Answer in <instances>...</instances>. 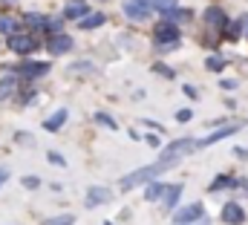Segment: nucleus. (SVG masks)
Listing matches in <instances>:
<instances>
[{"label": "nucleus", "instance_id": "nucleus-1", "mask_svg": "<svg viewBox=\"0 0 248 225\" xmlns=\"http://www.w3.org/2000/svg\"><path fill=\"white\" fill-rule=\"evenodd\" d=\"M176 162H170V159H159L156 165H147V168H139L133 170V173H127L122 182H119V188L122 191H133L136 185H144V182H153V176H159V173H165L168 168H173Z\"/></svg>", "mask_w": 248, "mask_h": 225}, {"label": "nucleus", "instance_id": "nucleus-2", "mask_svg": "<svg viewBox=\"0 0 248 225\" xmlns=\"http://www.w3.org/2000/svg\"><path fill=\"white\" fill-rule=\"evenodd\" d=\"M153 38H156L159 47H176V41H179V26H176L173 20H162V23L153 29Z\"/></svg>", "mask_w": 248, "mask_h": 225}, {"label": "nucleus", "instance_id": "nucleus-3", "mask_svg": "<svg viewBox=\"0 0 248 225\" xmlns=\"http://www.w3.org/2000/svg\"><path fill=\"white\" fill-rule=\"evenodd\" d=\"M199 142H193V139H176V142H170L168 147H165V153H162V159H170V162H179L182 156H187L193 147H196Z\"/></svg>", "mask_w": 248, "mask_h": 225}, {"label": "nucleus", "instance_id": "nucleus-4", "mask_svg": "<svg viewBox=\"0 0 248 225\" xmlns=\"http://www.w3.org/2000/svg\"><path fill=\"white\" fill-rule=\"evenodd\" d=\"M122 9L130 20H144L150 15V9H153V0H124Z\"/></svg>", "mask_w": 248, "mask_h": 225}, {"label": "nucleus", "instance_id": "nucleus-5", "mask_svg": "<svg viewBox=\"0 0 248 225\" xmlns=\"http://www.w3.org/2000/svg\"><path fill=\"white\" fill-rule=\"evenodd\" d=\"M202 214H205L202 202H193V205H185V208H179V211L173 214V223H176V225H190V223H199V220H202Z\"/></svg>", "mask_w": 248, "mask_h": 225}, {"label": "nucleus", "instance_id": "nucleus-6", "mask_svg": "<svg viewBox=\"0 0 248 225\" xmlns=\"http://www.w3.org/2000/svg\"><path fill=\"white\" fill-rule=\"evenodd\" d=\"M9 49L17 52V55H29L38 49V41L32 35H9Z\"/></svg>", "mask_w": 248, "mask_h": 225}, {"label": "nucleus", "instance_id": "nucleus-7", "mask_svg": "<svg viewBox=\"0 0 248 225\" xmlns=\"http://www.w3.org/2000/svg\"><path fill=\"white\" fill-rule=\"evenodd\" d=\"M222 223L243 225V223H246V211H243L237 202H225V205H222Z\"/></svg>", "mask_w": 248, "mask_h": 225}, {"label": "nucleus", "instance_id": "nucleus-8", "mask_svg": "<svg viewBox=\"0 0 248 225\" xmlns=\"http://www.w3.org/2000/svg\"><path fill=\"white\" fill-rule=\"evenodd\" d=\"M84 15H90V6H87L84 0H66L61 17H66V20H81Z\"/></svg>", "mask_w": 248, "mask_h": 225}, {"label": "nucleus", "instance_id": "nucleus-9", "mask_svg": "<svg viewBox=\"0 0 248 225\" xmlns=\"http://www.w3.org/2000/svg\"><path fill=\"white\" fill-rule=\"evenodd\" d=\"M113 199L110 188H90L87 191V208H98V205H107Z\"/></svg>", "mask_w": 248, "mask_h": 225}, {"label": "nucleus", "instance_id": "nucleus-10", "mask_svg": "<svg viewBox=\"0 0 248 225\" xmlns=\"http://www.w3.org/2000/svg\"><path fill=\"white\" fill-rule=\"evenodd\" d=\"M46 49H49L52 55H63V52L72 49V38H69V35H52V38L46 41Z\"/></svg>", "mask_w": 248, "mask_h": 225}, {"label": "nucleus", "instance_id": "nucleus-11", "mask_svg": "<svg viewBox=\"0 0 248 225\" xmlns=\"http://www.w3.org/2000/svg\"><path fill=\"white\" fill-rule=\"evenodd\" d=\"M46 72H49V64L46 61H35V64H23L20 66V78H26V81L38 78V75H46Z\"/></svg>", "mask_w": 248, "mask_h": 225}, {"label": "nucleus", "instance_id": "nucleus-12", "mask_svg": "<svg viewBox=\"0 0 248 225\" xmlns=\"http://www.w3.org/2000/svg\"><path fill=\"white\" fill-rule=\"evenodd\" d=\"M205 23H208V26H217V29H225V26H228V17H225L222 9L211 6V9L205 12Z\"/></svg>", "mask_w": 248, "mask_h": 225}, {"label": "nucleus", "instance_id": "nucleus-13", "mask_svg": "<svg viewBox=\"0 0 248 225\" xmlns=\"http://www.w3.org/2000/svg\"><path fill=\"white\" fill-rule=\"evenodd\" d=\"M237 130H240V127H237V124H228V127H219V130H214V133H211V136H205V139H202V142H199V145H202V147H205V145H217V142H219V139H228V136H234V133H237Z\"/></svg>", "mask_w": 248, "mask_h": 225}, {"label": "nucleus", "instance_id": "nucleus-14", "mask_svg": "<svg viewBox=\"0 0 248 225\" xmlns=\"http://www.w3.org/2000/svg\"><path fill=\"white\" fill-rule=\"evenodd\" d=\"M179 196H182V185H168V188H165V196H162L165 208H168V211H173V208H176V202H179Z\"/></svg>", "mask_w": 248, "mask_h": 225}, {"label": "nucleus", "instance_id": "nucleus-15", "mask_svg": "<svg viewBox=\"0 0 248 225\" xmlns=\"http://www.w3.org/2000/svg\"><path fill=\"white\" fill-rule=\"evenodd\" d=\"M63 121H66V107H61L58 112H52L46 121H44V130H49V133H58L63 127Z\"/></svg>", "mask_w": 248, "mask_h": 225}, {"label": "nucleus", "instance_id": "nucleus-16", "mask_svg": "<svg viewBox=\"0 0 248 225\" xmlns=\"http://www.w3.org/2000/svg\"><path fill=\"white\" fill-rule=\"evenodd\" d=\"M104 20H107V15H101V12H90V15H84V17L78 20V26H81V29H98Z\"/></svg>", "mask_w": 248, "mask_h": 225}, {"label": "nucleus", "instance_id": "nucleus-17", "mask_svg": "<svg viewBox=\"0 0 248 225\" xmlns=\"http://www.w3.org/2000/svg\"><path fill=\"white\" fill-rule=\"evenodd\" d=\"M165 188H168V185H162V182H147L144 199H147V202H156V199H162V196H165Z\"/></svg>", "mask_w": 248, "mask_h": 225}, {"label": "nucleus", "instance_id": "nucleus-18", "mask_svg": "<svg viewBox=\"0 0 248 225\" xmlns=\"http://www.w3.org/2000/svg\"><path fill=\"white\" fill-rule=\"evenodd\" d=\"M23 20H26L29 26H35V29H49V23H52V20H49L46 15H38V12H29V15H26Z\"/></svg>", "mask_w": 248, "mask_h": 225}, {"label": "nucleus", "instance_id": "nucleus-19", "mask_svg": "<svg viewBox=\"0 0 248 225\" xmlns=\"http://www.w3.org/2000/svg\"><path fill=\"white\" fill-rule=\"evenodd\" d=\"M15 87H17V81H15L12 75H6V78H0V101H3V98H9V96L15 93Z\"/></svg>", "mask_w": 248, "mask_h": 225}, {"label": "nucleus", "instance_id": "nucleus-20", "mask_svg": "<svg viewBox=\"0 0 248 225\" xmlns=\"http://www.w3.org/2000/svg\"><path fill=\"white\" fill-rule=\"evenodd\" d=\"M234 185H240V182L231 179V176H217V179L211 182V191H222V188H234Z\"/></svg>", "mask_w": 248, "mask_h": 225}, {"label": "nucleus", "instance_id": "nucleus-21", "mask_svg": "<svg viewBox=\"0 0 248 225\" xmlns=\"http://www.w3.org/2000/svg\"><path fill=\"white\" fill-rule=\"evenodd\" d=\"M0 32L3 35H17V20L15 17H0Z\"/></svg>", "mask_w": 248, "mask_h": 225}, {"label": "nucleus", "instance_id": "nucleus-22", "mask_svg": "<svg viewBox=\"0 0 248 225\" xmlns=\"http://www.w3.org/2000/svg\"><path fill=\"white\" fill-rule=\"evenodd\" d=\"M95 121H98V124H104V127H107V130H113V133L119 130L116 118H113V115H107V112H95Z\"/></svg>", "mask_w": 248, "mask_h": 225}, {"label": "nucleus", "instance_id": "nucleus-23", "mask_svg": "<svg viewBox=\"0 0 248 225\" xmlns=\"http://www.w3.org/2000/svg\"><path fill=\"white\" fill-rule=\"evenodd\" d=\"M72 223H75L72 214H58V217H52V220H44L41 225H72Z\"/></svg>", "mask_w": 248, "mask_h": 225}, {"label": "nucleus", "instance_id": "nucleus-24", "mask_svg": "<svg viewBox=\"0 0 248 225\" xmlns=\"http://www.w3.org/2000/svg\"><path fill=\"white\" fill-rule=\"evenodd\" d=\"M240 32H243V20H237V23L225 26V35H228V41H237V38H240Z\"/></svg>", "mask_w": 248, "mask_h": 225}, {"label": "nucleus", "instance_id": "nucleus-25", "mask_svg": "<svg viewBox=\"0 0 248 225\" xmlns=\"http://www.w3.org/2000/svg\"><path fill=\"white\" fill-rule=\"evenodd\" d=\"M205 66H208V69H214V72H219V69L225 66V61H222L219 55H211L208 61H205Z\"/></svg>", "mask_w": 248, "mask_h": 225}, {"label": "nucleus", "instance_id": "nucleus-26", "mask_svg": "<svg viewBox=\"0 0 248 225\" xmlns=\"http://www.w3.org/2000/svg\"><path fill=\"white\" fill-rule=\"evenodd\" d=\"M23 185H26L29 191H35V188L41 185V179H38V176H23Z\"/></svg>", "mask_w": 248, "mask_h": 225}, {"label": "nucleus", "instance_id": "nucleus-27", "mask_svg": "<svg viewBox=\"0 0 248 225\" xmlns=\"http://www.w3.org/2000/svg\"><path fill=\"white\" fill-rule=\"evenodd\" d=\"M190 115H193L190 110H179L176 112V121H190Z\"/></svg>", "mask_w": 248, "mask_h": 225}, {"label": "nucleus", "instance_id": "nucleus-28", "mask_svg": "<svg viewBox=\"0 0 248 225\" xmlns=\"http://www.w3.org/2000/svg\"><path fill=\"white\" fill-rule=\"evenodd\" d=\"M49 162H52V165H66V162H63V156H58V153H55V150H52V153H49Z\"/></svg>", "mask_w": 248, "mask_h": 225}, {"label": "nucleus", "instance_id": "nucleus-29", "mask_svg": "<svg viewBox=\"0 0 248 225\" xmlns=\"http://www.w3.org/2000/svg\"><path fill=\"white\" fill-rule=\"evenodd\" d=\"M153 69H156V72H162V75H168V78H170V75H173V72H170V69H168V66H162V64H156V66H153Z\"/></svg>", "mask_w": 248, "mask_h": 225}, {"label": "nucleus", "instance_id": "nucleus-30", "mask_svg": "<svg viewBox=\"0 0 248 225\" xmlns=\"http://www.w3.org/2000/svg\"><path fill=\"white\" fill-rule=\"evenodd\" d=\"M234 87H237V81H231V78L222 81V90H234Z\"/></svg>", "mask_w": 248, "mask_h": 225}, {"label": "nucleus", "instance_id": "nucleus-31", "mask_svg": "<svg viewBox=\"0 0 248 225\" xmlns=\"http://www.w3.org/2000/svg\"><path fill=\"white\" fill-rule=\"evenodd\" d=\"M6 176H9V170H6V168H0V188L6 185Z\"/></svg>", "mask_w": 248, "mask_h": 225}, {"label": "nucleus", "instance_id": "nucleus-32", "mask_svg": "<svg viewBox=\"0 0 248 225\" xmlns=\"http://www.w3.org/2000/svg\"><path fill=\"white\" fill-rule=\"evenodd\" d=\"M243 32L248 35V17H243Z\"/></svg>", "mask_w": 248, "mask_h": 225}]
</instances>
